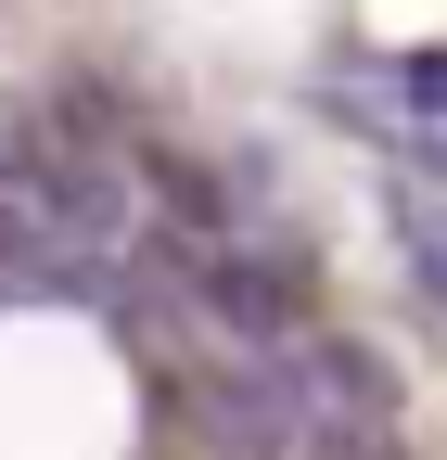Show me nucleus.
<instances>
[{
    "mask_svg": "<svg viewBox=\"0 0 447 460\" xmlns=\"http://www.w3.org/2000/svg\"><path fill=\"white\" fill-rule=\"evenodd\" d=\"M383 90H397L409 115H447V51H397V65H383Z\"/></svg>",
    "mask_w": 447,
    "mask_h": 460,
    "instance_id": "3",
    "label": "nucleus"
},
{
    "mask_svg": "<svg viewBox=\"0 0 447 460\" xmlns=\"http://www.w3.org/2000/svg\"><path fill=\"white\" fill-rule=\"evenodd\" d=\"M205 320L217 332H243V345H294V295H282V269H256V256H205Z\"/></svg>",
    "mask_w": 447,
    "mask_h": 460,
    "instance_id": "1",
    "label": "nucleus"
},
{
    "mask_svg": "<svg viewBox=\"0 0 447 460\" xmlns=\"http://www.w3.org/2000/svg\"><path fill=\"white\" fill-rule=\"evenodd\" d=\"M383 217H397V256H409V281H422V307L447 320V205L397 180V192H383Z\"/></svg>",
    "mask_w": 447,
    "mask_h": 460,
    "instance_id": "2",
    "label": "nucleus"
}]
</instances>
